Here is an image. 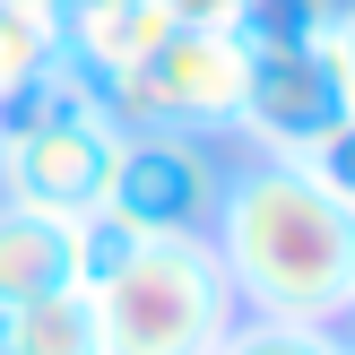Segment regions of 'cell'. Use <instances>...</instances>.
<instances>
[{
	"mask_svg": "<svg viewBox=\"0 0 355 355\" xmlns=\"http://www.w3.org/2000/svg\"><path fill=\"white\" fill-rule=\"evenodd\" d=\"M217 269L243 312L260 321H321L338 329L355 304V200L304 165V156H252L225 173L217 217Z\"/></svg>",
	"mask_w": 355,
	"mask_h": 355,
	"instance_id": "cell-1",
	"label": "cell"
},
{
	"mask_svg": "<svg viewBox=\"0 0 355 355\" xmlns=\"http://www.w3.org/2000/svg\"><path fill=\"white\" fill-rule=\"evenodd\" d=\"M225 329H234V286L208 234H148L130 269L96 286L104 355H217Z\"/></svg>",
	"mask_w": 355,
	"mask_h": 355,
	"instance_id": "cell-2",
	"label": "cell"
},
{
	"mask_svg": "<svg viewBox=\"0 0 355 355\" xmlns=\"http://www.w3.org/2000/svg\"><path fill=\"white\" fill-rule=\"evenodd\" d=\"M243 35H217V26H173L156 52L104 69L96 78V104L121 121V130H191V139H225L243 130Z\"/></svg>",
	"mask_w": 355,
	"mask_h": 355,
	"instance_id": "cell-3",
	"label": "cell"
},
{
	"mask_svg": "<svg viewBox=\"0 0 355 355\" xmlns=\"http://www.w3.org/2000/svg\"><path fill=\"white\" fill-rule=\"evenodd\" d=\"M113 156H121V121L104 104L61 113V121H17V130H0V200L87 217V208H104Z\"/></svg>",
	"mask_w": 355,
	"mask_h": 355,
	"instance_id": "cell-4",
	"label": "cell"
},
{
	"mask_svg": "<svg viewBox=\"0 0 355 355\" xmlns=\"http://www.w3.org/2000/svg\"><path fill=\"white\" fill-rule=\"evenodd\" d=\"M217 191H225V165H217L208 139H191V130H121L104 208L130 217L139 234H208Z\"/></svg>",
	"mask_w": 355,
	"mask_h": 355,
	"instance_id": "cell-5",
	"label": "cell"
},
{
	"mask_svg": "<svg viewBox=\"0 0 355 355\" xmlns=\"http://www.w3.org/2000/svg\"><path fill=\"white\" fill-rule=\"evenodd\" d=\"M338 121H347V87H338V69H329L321 44L252 52V69H243V139L260 156H312Z\"/></svg>",
	"mask_w": 355,
	"mask_h": 355,
	"instance_id": "cell-6",
	"label": "cell"
},
{
	"mask_svg": "<svg viewBox=\"0 0 355 355\" xmlns=\"http://www.w3.org/2000/svg\"><path fill=\"white\" fill-rule=\"evenodd\" d=\"M52 286H78L69 277V217L0 200V312H17L26 295H52Z\"/></svg>",
	"mask_w": 355,
	"mask_h": 355,
	"instance_id": "cell-7",
	"label": "cell"
},
{
	"mask_svg": "<svg viewBox=\"0 0 355 355\" xmlns=\"http://www.w3.org/2000/svg\"><path fill=\"white\" fill-rule=\"evenodd\" d=\"M61 35H69V61L104 78V69H121V61L165 44L173 9L165 0H78V9H61Z\"/></svg>",
	"mask_w": 355,
	"mask_h": 355,
	"instance_id": "cell-8",
	"label": "cell"
},
{
	"mask_svg": "<svg viewBox=\"0 0 355 355\" xmlns=\"http://www.w3.org/2000/svg\"><path fill=\"white\" fill-rule=\"evenodd\" d=\"M0 338H9L17 355H104V338H96V295H87V286L26 295L17 312H0Z\"/></svg>",
	"mask_w": 355,
	"mask_h": 355,
	"instance_id": "cell-9",
	"label": "cell"
},
{
	"mask_svg": "<svg viewBox=\"0 0 355 355\" xmlns=\"http://www.w3.org/2000/svg\"><path fill=\"white\" fill-rule=\"evenodd\" d=\"M61 52H69L61 0H0V104H9L17 87H35Z\"/></svg>",
	"mask_w": 355,
	"mask_h": 355,
	"instance_id": "cell-10",
	"label": "cell"
},
{
	"mask_svg": "<svg viewBox=\"0 0 355 355\" xmlns=\"http://www.w3.org/2000/svg\"><path fill=\"white\" fill-rule=\"evenodd\" d=\"M139 243H148V234H139L130 217H113V208H87V217H69V277H78L87 295L113 286V277L139 260Z\"/></svg>",
	"mask_w": 355,
	"mask_h": 355,
	"instance_id": "cell-11",
	"label": "cell"
},
{
	"mask_svg": "<svg viewBox=\"0 0 355 355\" xmlns=\"http://www.w3.org/2000/svg\"><path fill=\"white\" fill-rule=\"evenodd\" d=\"M329 9H338V0H243L234 35H243L252 52H295V44H321Z\"/></svg>",
	"mask_w": 355,
	"mask_h": 355,
	"instance_id": "cell-12",
	"label": "cell"
},
{
	"mask_svg": "<svg viewBox=\"0 0 355 355\" xmlns=\"http://www.w3.org/2000/svg\"><path fill=\"white\" fill-rule=\"evenodd\" d=\"M217 355H347V338L338 329H321V321H234L217 338Z\"/></svg>",
	"mask_w": 355,
	"mask_h": 355,
	"instance_id": "cell-13",
	"label": "cell"
},
{
	"mask_svg": "<svg viewBox=\"0 0 355 355\" xmlns=\"http://www.w3.org/2000/svg\"><path fill=\"white\" fill-rule=\"evenodd\" d=\"M321 52H329V69H338V87H347V113H355V0H338V9H329Z\"/></svg>",
	"mask_w": 355,
	"mask_h": 355,
	"instance_id": "cell-14",
	"label": "cell"
},
{
	"mask_svg": "<svg viewBox=\"0 0 355 355\" xmlns=\"http://www.w3.org/2000/svg\"><path fill=\"white\" fill-rule=\"evenodd\" d=\"M165 9H173V26H217V35H234L243 0H165Z\"/></svg>",
	"mask_w": 355,
	"mask_h": 355,
	"instance_id": "cell-15",
	"label": "cell"
},
{
	"mask_svg": "<svg viewBox=\"0 0 355 355\" xmlns=\"http://www.w3.org/2000/svg\"><path fill=\"white\" fill-rule=\"evenodd\" d=\"M0 355H17V347H9V338H0Z\"/></svg>",
	"mask_w": 355,
	"mask_h": 355,
	"instance_id": "cell-16",
	"label": "cell"
},
{
	"mask_svg": "<svg viewBox=\"0 0 355 355\" xmlns=\"http://www.w3.org/2000/svg\"><path fill=\"white\" fill-rule=\"evenodd\" d=\"M347 321H355V304H347ZM347 347H355V338H347Z\"/></svg>",
	"mask_w": 355,
	"mask_h": 355,
	"instance_id": "cell-17",
	"label": "cell"
},
{
	"mask_svg": "<svg viewBox=\"0 0 355 355\" xmlns=\"http://www.w3.org/2000/svg\"><path fill=\"white\" fill-rule=\"evenodd\" d=\"M347 355H355V347H347Z\"/></svg>",
	"mask_w": 355,
	"mask_h": 355,
	"instance_id": "cell-18",
	"label": "cell"
}]
</instances>
